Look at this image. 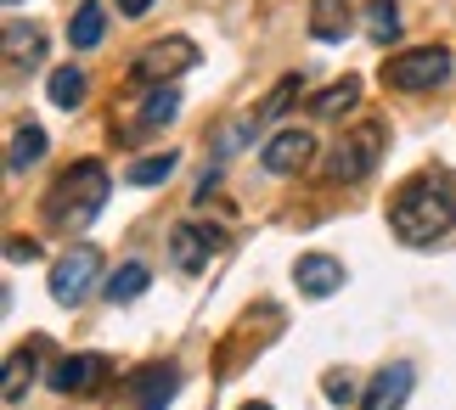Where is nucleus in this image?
I'll return each mask as SVG.
<instances>
[{
    "label": "nucleus",
    "instance_id": "f257e3e1",
    "mask_svg": "<svg viewBox=\"0 0 456 410\" xmlns=\"http://www.w3.org/2000/svg\"><path fill=\"white\" fill-rule=\"evenodd\" d=\"M389 225L406 247H428V242L451 237L456 230V186L445 174H417V181H406L389 203Z\"/></svg>",
    "mask_w": 456,
    "mask_h": 410
},
{
    "label": "nucleus",
    "instance_id": "f03ea898",
    "mask_svg": "<svg viewBox=\"0 0 456 410\" xmlns=\"http://www.w3.org/2000/svg\"><path fill=\"white\" fill-rule=\"evenodd\" d=\"M108 186H113V181H108V169L85 157V164H74L57 186L45 191V220H51V225H62V230L91 225V220H96V208L108 203Z\"/></svg>",
    "mask_w": 456,
    "mask_h": 410
},
{
    "label": "nucleus",
    "instance_id": "7ed1b4c3",
    "mask_svg": "<svg viewBox=\"0 0 456 410\" xmlns=\"http://www.w3.org/2000/svg\"><path fill=\"white\" fill-rule=\"evenodd\" d=\"M383 147H389V130H383L378 118H366L361 130H349L338 147H332V157H327V181H338V186L366 181V174L383 164Z\"/></svg>",
    "mask_w": 456,
    "mask_h": 410
},
{
    "label": "nucleus",
    "instance_id": "20e7f679",
    "mask_svg": "<svg viewBox=\"0 0 456 410\" xmlns=\"http://www.w3.org/2000/svg\"><path fill=\"white\" fill-rule=\"evenodd\" d=\"M451 79V51L445 45H417V51H400V57H389V68H383V84H395V91H440V84Z\"/></svg>",
    "mask_w": 456,
    "mask_h": 410
},
{
    "label": "nucleus",
    "instance_id": "39448f33",
    "mask_svg": "<svg viewBox=\"0 0 456 410\" xmlns=\"http://www.w3.org/2000/svg\"><path fill=\"white\" fill-rule=\"evenodd\" d=\"M198 68V45L186 34H169V40H152L142 57H135V84H169L175 74H191Z\"/></svg>",
    "mask_w": 456,
    "mask_h": 410
},
{
    "label": "nucleus",
    "instance_id": "423d86ee",
    "mask_svg": "<svg viewBox=\"0 0 456 410\" xmlns=\"http://www.w3.org/2000/svg\"><path fill=\"white\" fill-rule=\"evenodd\" d=\"M96 276H102V253L91 242H79L74 253H62L51 264V298H57V304H79V298L96 287Z\"/></svg>",
    "mask_w": 456,
    "mask_h": 410
},
{
    "label": "nucleus",
    "instance_id": "0eeeda50",
    "mask_svg": "<svg viewBox=\"0 0 456 410\" xmlns=\"http://www.w3.org/2000/svg\"><path fill=\"white\" fill-rule=\"evenodd\" d=\"M293 287H299V298H332L344 287V259L332 253H299V264H293Z\"/></svg>",
    "mask_w": 456,
    "mask_h": 410
},
{
    "label": "nucleus",
    "instance_id": "6e6552de",
    "mask_svg": "<svg viewBox=\"0 0 456 410\" xmlns=\"http://www.w3.org/2000/svg\"><path fill=\"white\" fill-rule=\"evenodd\" d=\"M310 157H315V135H310V130H282V135H271V141H265L259 164H265L271 174H299Z\"/></svg>",
    "mask_w": 456,
    "mask_h": 410
},
{
    "label": "nucleus",
    "instance_id": "1a4fd4ad",
    "mask_svg": "<svg viewBox=\"0 0 456 410\" xmlns=\"http://www.w3.org/2000/svg\"><path fill=\"white\" fill-rule=\"evenodd\" d=\"M102 377H108V360H102V354H68V360L51 366V388H57V394H96Z\"/></svg>",
    "mask_w": 456,
    "mask_h": 410
},
{
    "label": "nucleus",
    "instance_id": "9d476101",
    "mask_svg": "<svg viewBox=\"0 0 456 410\" xmlns=\"http://www.w3.org/2000/svg\"><path fill=\"white\" fill-rule=\"evenodd\" d=\"M175 388H181V371L175 366H147L130 377V399H135V410H164L175 399Z\"/></svg>",
    "mask_w": 456,
    "mask_h": 410
},
{
    "label": "nucleus",
    "instance_id": "9b49d317",
    "mask_svg": "<svg viewBox=\"0 0 456 410\" xmlns=\"http://www.w3.org/2000/svg\"><path fill=\"white\" fill-rule=\"evenodd\" d=\"M411 366H383L378 377H372V388L361 394V410H400L411 399Z\"/></svg>",
    "mask_w": 456,
    "mask_h": 410
},
{
    "label": "nucleus",
    "instance_id": "f8f14e48",
    "mask_svg": "<svg viewBox=\"0 0 456 410\" xmlns=\"http://www.w3.org/2000/svg\"><path fill=\"white\" fill-rule=\"evenodd\" d=\"M215 247H220V237H215V230H203V225H175V237H169V253H175V264H181L186 276L203 270Z\"/></svg>",
    "mask_w": 456,
    "mask_h": 410
},
{
    "label": "nucleus",
    "instance_id": "ddd939ff",
    "mask_svg": "<svg viewBox=\"0 0 456 410\" xmlns=\"http://www.w3.org/2000/svg\"><path fill=\"white\" fill-rule=\"evenodd\" d=\"M40 57H45V34L28 28V23H6V68H12V74L34 68Z\"/></svg>",
    "mask_w": 456,
    "mask_h": 410
},
{
    "label": "nucleus",
    "instance_id": "4468645a",
    "mask_svg": "<svg viewBox=\"0 0 456 410\" xmlns=\"http://www.w3.org/2000/svg\"><path fill=\"white\" fill-rule=\"evenodd\" d=\"M102 34H108V6H102V0H85V6L74 12V23H68V45H74V51H96Z\"/></svg>",
    "mask_w": 456,
    "mask_h": 410
},
{
    "label": "nucleus",
    "instance_id": "2eb2a0df",
    "mask_svg": "<svg viewBox=\"0 0 456 410\" xmlns=\"http://www.w3.org/2000/svg\"><path fill=\"white\" fill-rule=\"evenodd\" d=\"M45 147H51V141H45V130H40V124H23V130H12L6 169H12V174H23L28 164H40V157H45Z\"/></svg>",
    "mask_w": 456,
    "mask_h": 410
},
{
    "label": "nucleus",
    "instance_id": "dca6fc26",
    "mask_svg": "<svg viewBox=\"0 0 456 410\" xmlns=\"http://www.w3.org/2000/svg\"><path fill=\"white\" fill-rule=\"evenodd\" d=\"M361 101V79H338V84H327V91H315L310 96V118H338V113H349V107Z\"/></svg>",
    "mask_w": 456,
    "mask_h": 410
},
{
    "label": "nucleus",
    "instance_id": "f3484780",
    "mask_svg": "<svg viewBox=\"0 0 456 410\" xmlns=\"http://www.w3.org/2000/svg\"><path fill=\"white\" fill-rule=\"evenodd\" d=\"M310 34H315V40H344V34H349V0H315V6H310Z\"/></svg>",
    "mask_w": 456,
    "mask_h": 410
},
{
    "label": "nucleus",
    "instance_id": "a211bd4d",
    "mask_svg": "<svg viewBox=\"0 0 456 410\" xmlns=\"http://www.w3.org/2000/svg\"><path fill=\"white\" fill-rule=\"evenodd\" d=\"M40 349H45V337H34L28 349L6 354V399H23V388L34 382V366H40Z\"/></svg>",
    "mask_w": 456,
    "mask_h": 410
},
{
    "label": "nucleus",
    "instance_id": "6ab92c4d",
    "mask_svg": "<svg viewBox=\"0 0 456 410\" xmlns=\"http://www.w3.org/2000/svg\"><path fill=\"white\" fill-rule=\"evenodd\" d=\"M175 113H181V91L175 84H158V91L147 96V107H142V124H135L130 135H142V130H164V124H175ZM125 135V141H130Z\"/></svg>",
    "mask_w": 456,
    "mask_h": 410
},
{
    "label": "nucleus",
    "instance_id": "aec40b11",
    "mask_svg": "<svg viewBox=\"0 0 456 410\" xmlns=\"http://www.w3.org/2000/svg\"><path fill=\"white\" fill-rule=\"evenodd\" d=\"M85 91H91V79H85V68H51V79H45V96L57 101V107H79L85 101Z\"/></svg>",
    "mask_w": 456,
    "mask_h": 410
},
{
    "label": "nucleus",
    "instance_id": "412c9836",
    "mask_svg": "<svg viewBox=\"0 0 456 410\" xmlns=\"http://www.w3.org/2000/svg\"><path fill=\"white\" fill-rule=\"evenodd\" d=\"M152 287V270H147V264L142 259H130V264H118V270L108 276V298H113V304H130V298H142Z\"/></svg>",
    "mask_w": 456,
    "mask_h": 410
},
{
    "label": "nucleus",
    "instance_id": "4be33fe9",
    "mask_svg": "<svg viewBox=\"0 0 456 410\" xmlns=\"http://www.w3.org/2000/svg\"><path fill=\"white\" fill-rule=\"evenodd\" d=\"M175 164H181V152H152V157H142V164L125 169V181L130 186H164L175 174Z\"/></svg>",
    "mask_w": 456,
    "mask_h": 410
},
{
    "label": "nucleus",
    "instance_id": "5701e85b",
    "mask_svg": "<svg viewBox=\"0 0 456 410\" xmlns=\"http://www.w3.org/2000/svg\"><path fill=\"white\" fill-rule=\"evenodd\" d=\"M366 34H372L378 45H395V40H400V12H395V0H372V6H366Z\"/></svg>",
    "mask_w": 456,
    "mask_h": 410
},
{
    "label": "nucleus",
    "instance_id": "b1692460",
    "mask_svg": "<svg viewBox=\"0 0 456 410\" xmlns=\"http://www.w3.org/2000/svg\"><path fill=\"white\" fill-rule=\"evenodd\" d=\"M293 101H299V74H288V79L276 84V91H271L265 101L254 107V124H271V118H282V113H288Z\"/></svg>",
    "mask_w": 456,
    "mask_h": 410
},
{
    "label": "nucleus",
    "instance_id": "393cba45",
    "mask_svg": "<svg viewBox=\"0 0 456 410\" xmlns=\"http://www.w3.org/2000/svg\"><path fill=\"white\" fill-rule=\"evenodd\" d=\"M355 394H361V388L349 382L344 371H327V399H332V405H349V399H355Z\"/></svg>",
    "mask_w": 456,
    "mask_h": 410
},
{
    "label": "nucleus",
    "instance_id": "a878e982",
    "mask_svg": "<svg viewBox=\"0 0 456 410\" xmlns=\"http://www.w3.org/2000/svg\"><path fill=\"white\" fill-rule=\"evenodd\" d=\"M6 259H12V264H28V259H40V242H28V237H12V242H6Z\"/></svg>",
    "mask_w": 456,
    "mask_h": 410
},
{
    "label": "nucleus",
    "instance_id": "bb28decb",
    "mask_svg": "<svg viewBox=\"0 0 456 410\" xmlns=\"http://www.w3.org/2000/svg\"><path fill=\"white\" fill-rule=\"evenodd\" d=\"M158 6V0H118V12H125V17H142V12H152Z\"/></svg>",
    "mask_w": 456,
    "mask_h": 410
},
{
    "label": "nucleus",
    "instance_id": "cd10ccee",
    "mask_svg": "<svg viewBox=\"0 0 456 410\" xmlns=\"http://www.w3.org/2000/svg\"><path fill=\"white\" fill-rule=\"evenodd\" d=\"M242 410H271V405H265V399H254V405H242Z\"/></svg>",
    "mask_w": 456,
    "mask_h": 410
},
{
    "label": "nucleus",
    "instance_id": "c85d7f7f",
    "mask_svg": "<svg viewBox=\"0 0 456 410\" xmlns=\"http://www.w3.org/2000/svg\"><path fill=\"white\" fill-rule=\"evenodd\" d=\"M6 6H17V0H6Z\"/></svg>",
    "mask_w": 456,
    "mask_h": 410
}]
</instances>
